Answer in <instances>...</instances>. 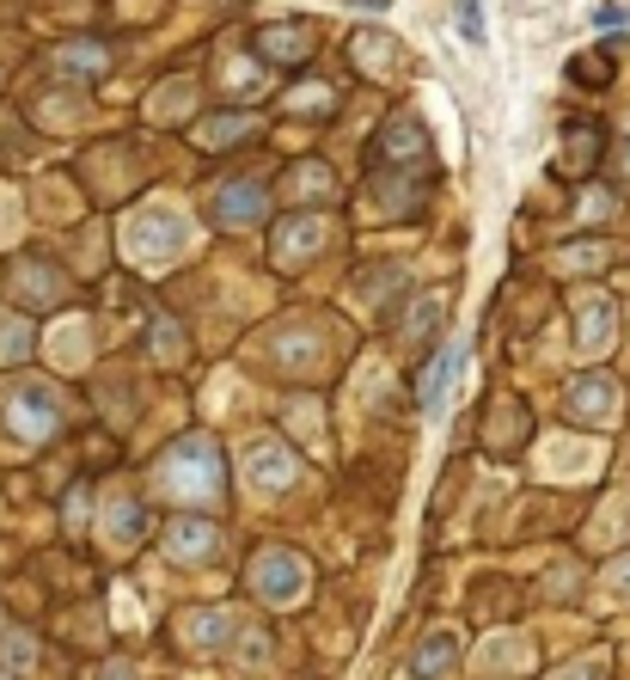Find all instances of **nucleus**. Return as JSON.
<instances>
[{
	"instance_id": "5",
	"label": "nucleus",
	"mask_w": 630,
	"mask_h": 680,
	"mask_svg": "<svg viewBox=\"0 0 630 680\" xmlns=\"http://www.w3.org/2000/svg\"><path fill=\"white\" fill-rule=\"evenodd\" d=\"M171 552H178V558H209V552H214V527H209V521H178V527H171Z\"/></svg>"
},
{
	"instance_id": "1",
	"label": "nucleus",
	"mask_w": 630,
	"mask_h": 680,
	"mask_svg": "<svg viewBox=\"0 0 630 680\" xmlns=\"http://www.w3.org/2000/svg\"><path fill=\"white\" fill-rule=\"evenodd\" d=\"M166 479L178 496H209L221 484V460H214V441H178V453L166 460Z\"/></svg>"
},
{
	"instance_id": "8",
	"label": "nucleus",
	"mask_w": 630,
	"mask_h": 680,
	"mask_svg": "<svg viewBox=\"0 0 630 680\" xmlns=\"http://www.w3.org/2000/svg\"><path fill=\"white\" fill-rule=\"evenodd\" d=\"M460 31L472 43H484V19H477V0H460Z\"/></svg>"
},
{
	"instance_id": "4",
	"label": "nucleus",
	"mask_w": 630,
	"mask_h": 680,
	"mask_svg": "<svg viewBox=\"0 0 630 680\" xmlns=\"http://www.w3.org/2000/svg\"><path fill=\"white\" fill-rule=\"evenodd\" d=\"M288 472H294V460L282 448H251V484L258 491H276V484H288Z\"/></svg>"
},
{
	"instance_id": "7",
	"label": "nucleus",
	"mask_w": 630,
	"mask_h": 680,
	"mask_svg": "<svg viewBox=\"0 0 630 680\" xmlns=\"http://www.w3.org/2000/svg\"><path fill=\"white\" fill-rule=\"evenodd\" d=\"M447 662H453V638H429V650H417V662H410V674H417V680H434Z\"/></svg>"
},
{
	"instance_id": "2",
	"label": "nucleus",
	"mask_w": 630,
	"mask_h": 680,
	"mask_svg": "<svg viewBox=\"0 0 630 680\" xmlns=\"http://www.w3.org/2000/svg\"><path fill=\"white\" fill-rule=\"evenodd\" d=\"M0 417H7V436H19V441H43L55 429V393L50 387H19L13 399L0 405Z\"/></svg>"
},
{
	"instance_id": "3",
	"label": "nucleus",
	"mask_w": 630,
	"mask_h": 680,
	"mask_svg": "<svg viewBox=\"0 0 630 680\" xmlns=\"http://www.w3.org/2000/svg\"><path fill=\"white\" fill-rule=\"evenodd\" d=\"M258 588L270 600H301V588H306L301 558H288V552H263L258 558Z\"/></svg>"
},
{
	"instance_id": "9",
	"label": "nucleus",
	"mask_w": 630,
	"mask_h": 680,
	"mask_svg": "<svg viewBox=\"0 0 630 680\" xmlns=\"http://www.w3.org/2000/svg\"><path fill=\"white\" fill-rule=\"evenodd\" d=\"M105 680H135V674H129V668H111V674H105Z\"/></svg>"
},
{
	"instance_id": "6",
	"label": "nucleus",
	"mask_w": 630,
	"mask_h": 680,
	"mask_svg": "<svg viewBox=\"0 0 630 680\" xmlns=\"http://www.w3.org/2000/svg\"><path fill=\"white\" fill-rule=\"evenodd\" d=\"M453 368H460V349H447V356L429 368V387H422V411H441V405H447V380H453Z\"/></svg>"
}]
</instances>
